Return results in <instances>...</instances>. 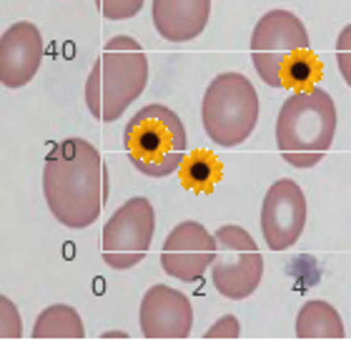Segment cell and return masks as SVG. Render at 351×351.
Instances as JSON below:
<instances>
[{"label": "cell", "instance_id": "6da1fadb", "mask_svg": "<svg viewBox=\"0 0 351 351\" xmlns=\"http://www.w3.org/2000/svg\"><path fill=\"white\" fill-rule=\"evenodd\" d=\"M43 193L58 223L88 228L108 201V171L86 138H66L51 148L43 169Z\"/></svg>", "mask_w": 351, "mask_h": 351}, {"label": "cell", "instance_id": "7a4b0ae2", "mask_svg": "<svg viewBox=\"0 0 351 351\" xmlns=\"http://www.w3.org/2000/svg\"><path fill=\"white\" fill-rule=\"evenodd\" d=\"M251 60L271 88L311 90L322 78V63L311 51L304 23L289 10H269L251 36Z\"/></svg>", "mask_w": 351, "mask_h": 351}, {"label": "cell", "instance_id": "3957f363", "mask_svg": "<svg viewBox=\"0 0 351 351\" xmlns=\"http://www.w3.org/2000/svg\"><path fill=\"white\" fill-rule=\"evenodd\" d=\"M146 51L131 36L110 38L86 81V106L90 116L113 123L148 86Z\"/></svg>", "mask_w": 351, "mask_h": 351}, {"label": "cell", "instance_id": "277c9868", "mask_svg": "<svg viewBox=\"0 0 351 351\" xmlns=\"http://www.w3.org/2000/svg\"><path fill=\"white\" fill-rule=\"evenodd\" d=\"M337 136V106L324 88L293 90L276 118L278 154L293 169H314Z\"/></svg>", "mask_w": 351, "mask_h": 351}, {"label": "cell", "instance_id": "5b68a950", "mask_svg": "<svg viewBox=\"0 0 351 351\" xmlns=\"http://www.w3.org/2000/svg\"><path fill=\"white\" fill-rule=\"evenodd\" d=\"M186 141L181 118L161 103L141 108L123 131V146L131 163L151 178H166L181 169Z\"/></svg>", "mask_w": 351, "mask_h": 351}, {"label": "cell", "instance_id": "8992f818", "mask_svg": "<svg viewBox=\"0 0 351 351\" xmlns=\"http://www.w3.org/2000/svg\"><path fill=\"white\" fill-rule=\"evenodd\" d=\"M206 136L221 148L241 146L258 123V93L241 73H221L204 95Z\"/></svg>", "mask_w": 351, "mask_h": 351}, {"label": "cell", "instance_id": "52a82bcc", "mask_svg": "<svg viewBox=\"0 0 351 351\" xmlns=\"http://www.w3.org/2000/svg\"><path fill=\"white\" fill-rule=\"evenodd\" d=\"M216 258L211 263L213 286L231 301L249 299L263 276V256L254 236L241 226H221L216 231Z\"/></svg>", "mask_w": 351, "mask_h": 351}, {"label": "cell", "instance_id": "ba28073f", "mask_svg": "<svg viewBox=\"0 0 351 351\" xmlns=\"http://www.w3.org/2000/svg\"><path fill=\"white\" fill-rule=\"evenodd\" d=\"M156 234V211L143 196L131 198L103 226L101 256L110 269H133L146 258Z\"/></svg>", "mask_w": 351, "mask_h": 351}, {"label": "cell", "instance_id": "9c48e42d", "mask_svg": "<svg viewBox=\"0 0 351 351\" xmlns=\"http://www.w3.org/2000/svg\"><path fill=\"white\" fill-rule=\"evenodd\" d=\"M306 226V198L291 178H281L266 191L261 206V234L271 251H286L299 241Z\"/></svg>", "mask_w": 351, "mask_h": 351}, {"label": "cell", "instance_id": "30bf717a", "mask_svg": "<svg viewBox=\"0 0 351 351\" xmlns=\"http://www.w3.org/2000/svg\"><path fill=\"white\" fill-rule=\"evenodd\" d=\"M216 258V236L198 221H183L166 236L161 249V266L171 278L193 284L204 276Z\"/></svg>", "mask_w": 351, "mask_h": 351}, {"label": "cell", "instance_id": "8fae6325", "mask_svg": "<svg viewBox=\"0 0 351 351\" xmlns=\"http://www.w3.org/2000/svg\"><path fill=\"white\" fill-rule=\"evenodd\" d=\"M138 316L146 339H186L193 329L189 296L166 284H156L143 293Z\"/></svg>", "mask_w": 351, "mask_h": 351}, {"label": "cell", "instance_id": "7c38bea8", "mask_svg": "<svg viewBox=\"0 0 351 351\" xmlns=\"http://www.w3.org/2000/svg\"><path fill=\"white\" fill-rule=\"evenodd\" d=\"M43 60V36L28 21L10 25L0 38V83L23 88L33 81Z\"/></svg>", "mask_w": 351, "mask_h": 351}, {"label": "cell", "instance_id": "4fadbf2b", "mask_svg": "<svg viewBox=\"0 0 351 351\" xmlns=\"http://www.w3.org/2000/svg\"><path fill=\"white\" fill-rule=\"evenodd\" d=\"M211 18V0H154V25L169 43L198 38Z\"/></svg>", "mask_w": 351, "mask_h": 351}, {"label": "cell", "instance_id": "5bb4252c", "mask_svg": "<svg viewBox=\"0 0 351 351\" xmlns=\"http://www.w3.org/2000/svg\"><path fill=\"white\" fill-rule=\"evenodd\" d=\"M344 322L329 301H306L296 316L299 339H344Z\"/></svg>", "mask_w": 351, "mask_h": 351}, {"label": "cell", "instance_id": "9a60e30c", "mask_svg": "<svg viewBox=\"0 0 351 351\" xmlns=\"http://www.w3.org/2000/svg\"><path fill=\"white\" fill-rule=\"evenodd\" d=\"M181 186L186 191L193 193H213L216 183L223 178V166L211 151H191V156H186L181 163Z\"/></svg>", "mask_w": 351, "mask_h": 351}, {"label": "cell", "instance_id": "2e32d148", "mask_svg": "<svg viewBox=\"0 0 351 351\" xmlns=\"http://www.w3.org/2000/svg\"><path fill=\"white\" fill-rule=\"evenodd\" d=\"M33 337L36 339H83L86 337V326H83L81 316L73 306L66 304H56L40 311L33 326Z\"/></svg>", "mask_w": 351, "mask_h": 351}, {"label": "cell", "instance_id": "e0dca14e", "mask_svg": "<svg viewBox=\"0 0 351 351\" xmlns=\"http://www.w3.org/2000/svg\"><path fill=\"white\" fill-rule=\"evenodd\" d=\"M95 5L108 21H128L133 15H138L143 0H95Z\"/></svg>", "mask_w": 351, "mask_h": 351}, {"label": "cell", "instance_id": "ac0fdd59", "mask_svg": "<svg viewBox=\"0 0 351 351\" xmlns=\"http://www.w3.org/2000/svg\"><path fill=\"white\" fill-rule=\"evenodd\" d=\"M0 314H3V326H0V337L3 339H18L23 334L21 316L18 308L8 296H0Z\"/></svg>", "mask_w": 351, "mask_h": 351}, {"label": "cell", "instance_id": "d6986e66", "mask_svg": "<svg viewBox=\"0 0 351 351\" xmlns=\"http://www.w3.org/2000/svg\"><path fill=\"white\" fill-rule=\"evenodd\" d=\"M337 63L341 71V78L351 88V25H346L337 38Z\"/></svg>", "mask_w": 351, "mask_h": 351}, {"label": "cell", "instance_id": "ffe728a7", "mask_svg": "<svg viewBox=\"0 0 351 351\" xmlns=\"http://www.w3.org/2000/svg\"><path fill=\"white\" fill-rule=\"evenodd\" d=\"M241 334V326H239V319L231 314L221 316L219 322L213 324L211 329L206 331V337L208 339H236Z\"/></svg>", "mask_w": 351, "mask_h": 351}]
</instances>
